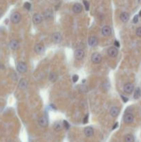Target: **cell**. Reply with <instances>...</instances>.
<instances>
[{
	"instance_id": "27",
	"label": "cell",
	"mask_w": 141,
	"mask_h": 142,
	"mask_svg": "<svg viewBox=\"0 0 141 142\" xmlns=\"http://www.w3.org/2000/svg\"><path fill=\"white\" fill-rule=\"evenodd\" d=\"M79 79V76L78 75H74L72 78V80H73V82H76L78 81Z\"/></svg>"
},
{
	"instance_id": "25",
	"label": "cell",
	"mask_w": 141,
	"mask_h": 142,
	"mask_svg": "<svg viewBox=\"0 0 141 142\" xmlns=\"http://www.w3.org/2000/svg\"><path fill=\"white\" fill-rule=\"evenodd\" d=\"M83 3H84V7H85L86 10H89V2L87 1H86V0H84Z\"/></svg>"
},
{
	"instance_id": "36",
	"label": "cell",
	"mask_w": 141,
	"mask_h": 142,
	"mask_svg": "<svg viewBox=\"0 0 141 142\" xmlns=\"http://www.w3.org/2000/svg\"><path fill=\"white\" fill-rule=\"evenodd\" d=\"M8 142H14L13 140H8Z\"/></svg>"
},
{
	"instance_id": "34",
	"label": "cell",
	"mask_w": 141,
	"mask_h": 142,
	"mask_svg": "<svg viewBox=\"0 0 141 142\" xmlns=\"http://www.w3.org/2000/svg\"><path fill=\"white\" fill-rule=\"evenodd\" d=\"M118 123H116V124L113 125V130H114L115 128H117V126H118Z\"/></svg>"
},
{
	"instance_id": "32",
	"label": "cell",
	"mask_w": 141,
	"mask_h": 142,
	"mask_svg": "<svg viewBox=\"0 0 141 142\" xmlns=\"http://www.w3.org/2000/svg\"><path fill=\"white\" fill-rule=\"evenodd\" d=\"M114 45L116 48H119L120 47V44H119V42L117 40H116L114 42Z\"/></svg>"
},
{
	"instance_id": "16",
	"label": "cell",
	"mask_w": 141,
	"mask_h": 142,
	"mask_svg": "<svg viewBox=\"0 0 141 142\" xmlns=\"http://www.w3.org/2000/svg\"><path fill=\"white\" fill-rule=\"evenodd\" d=\"M35 51L37 54H41L44 51V47L41 44H37L35 47Z\"/></svg>"
},
{
	"instance_id": "33",
	"label": "cell",
	"mask_w": 141,
	"mask_h": 142,
	"mask_svg": "<svg viewBox=\"0 0 141 142\" xmlns=\"http://www.w3.org/2000/svg\"><path fill=\"white\" fill-rule=\"evenodd\" d=\"M120 96H121V98H122V101L124 102V103H126V102L128 101V99H127V97L124 96L123 95H121Z\"/></svg>"
},
{
	"instance_id": "19",
	"label": "cell",
	"mask_w": 141,
	"mask_h": 142,
	"mask_svg": "<svg viewBox=\"0 0 141 142\" xmlns=\"http://www.w3.org/2000/svg\"><path fill=\"white\" fill-rule=\"evenodd\" d=\"M119 113H120V110L117 107H113V108H111V110H110V114L113 117L117 116L119 114Z\"/></svg>"
},
{
	"instance_id": "24",
	"label": "cell",
	"mask_w": 141,
	"mask_h": 142,
	"mask_svg": "<svg viewBox=\"0 0 141 142\" xmlns=\"http://www.w3.org/2000/svg\"><path fill=\"white\" fill-rule=\"evenodd\" d=\"M54 129L57 132L60 131V130H62V125L61 124L60 122H56L55 123V125H54Z\"/></svg>"
},
{
	"instance_id": "10",
	"label": "cell",
	"mask_w": 141,
	"mask_h": 142,
	"mask_svg": "<svg viewBox=\"0 0 141 142\" xmlns=\"http://www.w3.org/2000/svg\"><path fill=\"white\" fill-rule=\"evenodd\" d=\"M84 57V51L82 49H78L75 51V58L77 60H82Z\"/></svg>"
},
{
	"instance_id": "5",
	"label": "cell",
	"mask_w": 141,
	"mask_h": 142,
	"mask_svg": "<svg viewBox=\"0 0 141 142\" xmlns=\"http://www.w3.org/2000/svg\"><path fill=\"white\" fill-rule=\"evenodd\" d=\"M62 39V35H61L60 33H59V32H56V33H53V35H52V40L56 44L60 43Z\"/></svg>"
},
{
	"instance_id": "35",
	"label": "cell",
	"mask_w": 141,
	"mask_h": 142,
	"mask_svg": "<svg viewBox=\"0 0 141 142\" xmlns=\"http://www.w3.org/2000/svg\"><path fill=\"white\" fill-rule=\"evenodd\" d=\"M1 15H2V10L0 9V17L1 16Z\"/></svg>"
},
{
	"instance_id": "14",
	"label": "cell",
	"mask_w": 141,
	"mask_h": 142,
	"mask_svg": "<svg viewBox=\"0 0 141 142\" xmlns=\"http://www.w3.org/2000/svg\"><path fill=\"white\" fill-rule=\"evenodd\" d=\"M88 42H89V46H91V47H95L98 44V41L97 38L95 37V36H91V37H90L89 38Z\"/></svg>"
},
{
	"instance_id": "30",
	"label": "cell",
	"mask_w": 141,
	"mask_h": 142,
	"mask_svg": "<svg viewBox=\"0 0 141 142\" xmlns=\"http://www.w3.org/2000/svg\"><path fill=\"white\" fill-rule=\"evenodd\" d=\"M138 22V15H135L133 19V22L134 24H136Z\"/></svg>"
},
{
	"instance_id": "20",
	"label": "cell",
	"mask_w": 141,
	"mask_h": 142,
	"mask_svg": "<svg viewBox=\"0 0 141 142\" xmlns=\"http://www.w3.org/2000/svg\"><path fill=\"white\" fill-rule=\"evenodd\" d=\"M84 134L87 137H91L93 134V132H93V128H91V127H87V128H84Z\"/></svg>"
},
{
	"instance_id": "21",
	"label": "cell",
	"mask_w": 141,
	"mask_h": 142,
	"mask_svg": "<svg viewBox=\"0 0 141 142\" xmlns=\"http://www.w3.org/2000/svg\"><path fill=\"white\" fill-rule=\"evenodd\" d=\"M58 79V74L55 73V72H52L50 73V75H49V80L52 82H54L57 81Z\"/></svg>"
},
{
	"instance_id": "2",
	"label": "cell",
	"mask_w": 141,
	"mask_h": 142,
	"mask_svg": "<svg viewBox=\"0 0 141 142\" xmlns=\"http://www.w3.org/2000/svg\"><path fill=\"white\" fill-rule=\"evenodd\" d=\"M17 69L20 73H25L28 70L27 65L24 62H20L17 65Z\"/></svg>"
},
{
	"instance_id": "15",
	"label": "cell",
	"mask_w": 141,
	"mask_h": 142,
	"mask_svg": "<svg viewBox=\"0 0 141 142\" xmlns=\"http://www.w3.org/2000/svg\"><path fill=\"white\" fill-rule=\"evenodd\" d=\"M43 15L46 20H50L53 18V12L50 10H46L43 13Z\"/></svg>"
},
{
	"instance_id": "3",
	"label": "cell",
	"mask_w": 141,
	"mask_h": 142,
	"mask_svg": "<svg viewBox=\"0 0 141 142\" xmlns=\"http://www.w3.org/2000/svg\"><path fill=\"white\" fill-rule=\"evenodd\" d=\"M91 60L95 64H98L102 61V56L98 53H94L91 56Z\"/></svg>"
},
{
	"instance_id": "6",
	"label": "cell",
	"mask_w": 141,
	"mask_h": 142,
	"mask_svg": "<svg viewBox=\"0 0 141 142\" xmlns=\"http://www.w3.org/2000/svg\"><path fill=\"white\" fill-rule=\"evenodd\" d=\"M124 121L126 123H131L133 121L134 119V116L131 113H126L123 117Z\"/></svg>"
},
{
	"instance_id": "29",
	"label": "cell",
	"mask_w": 141,
	"mask_h": 142,
	"mask_svg": "<svg viewBox=\"0 0 141 142\" xmlns=\"http://www.w3.org/2000/svg\"><path fill=\"white\" fill-rule=\"evenodd\" d=\"M64 125L65 128H66V129H67V130H68V129L69 128V127H70V125H69V123L66 121H64Z\"/></svg>"
},
{
	"instance_id": "13",
	"label": "cell",
	"mask_w": 141,
	"mask_h": 142,
	"mask_svg": "<svg viewBox=\"0 0 141 142\" xmlns=\"http://www.w3.org/2000/svg\"><path fill=\"white\" fill-rule=\"evenodd\" d=\"M9 45H10V47L12 50H15V49H17L19 48L20 43L17 40H12L10 42Z\"/></svg>"
},
{
	"instance_id": "31",
	"label": "cell",
	"mask_w": 141,
	"mask_h": 142,
	"mask_svg": "<svg viewBox=\"0 0 141 142\" xmlns=\"http://www.w3.org/2000/svg\"><path fill=\"white\" fill-rule=\"evenodd\" d=\"M88 119H89V115L87 114V115L85 116V117H84V119H83V123H84V124H85V123H87L88 122Z\"/></svg>"
},
{
	"instance_id": "4",
	"label": "cell",
	"mask_w": 141,
	"mask_h": 142,
	"mask_svg": "<svg viewBox=\"0 0 141 142\" xmlns=\"http://www.w3.org/2000/svg\"><path fill=\"white\" fill-rule=\"evenodd\" d=\"M38 123L40 124L41 127L42 128H46L48 125H49V121H48V119L44 116H42L39 118L38 119Z\"/></svg>"
},
{
	"instance_id": "8",
	"label": "cell",
	"mask_w": 141,
	"mask_h": 142,
	"mask_svg": "<svg viewBox=\"0 0 141 142\" xmlns=\"http://www.w3.org/2000/svg\"><path fill=\"white\" fill-rule=\"evenodd\" d=\"M112 33L111 28L109 26H104L102 29V33L104 36L108 37L110 36Z\"/></svg>"
},
{
	"instance_id": "22",
	"label": "cell",
	"mask_w": 141,
	"mask_h": 142,
	"mask_svg": "<svg viewBox=\"0 0 141 142\" xmlns=\"http://www.w3.org/2000/svg\"><path fill=\"white\" fill-rule=\"evenodd\" d=\"M141 96V90L140 87H138L134 92V94H133V98L135 99H138Z\"/></svg>"
},
{
	"instance_id": "11",
	"label": "cell",
	"mask_w": 141,
	"mask_h": 142,
	"mask_svg": "<svg viewBox=\"0 0 141 142\" xmlns=\"http://www.w3.org/2000/svg\"><path fill=\"white\" fill-rule=\"evenodd\" d=\"M42 17L41 15H40L39 13H35L34 14L33 17V21L34 22V24H39L42 22Z\"/></svg>"
},
{
	"instance_id": "23",
	"label": "cell",
	"mask_w": 141,
	"mask_h": 142,
	"mask_svg": "<svg viewBox=\"0 0 141 142\" xmlns=\"http://www.w3.org/2000/svg\"><path fill=\"white\" fill-rule=\"evenodd\" d=\"M125 142H134V137L131 134H128L124 137Z\"/></svg>"
},
{
	"instance_id": "1",
	"label": "cell",
	"mask_w": 141,
	"mask_h": 142,
	"mask_svg": "<svg viewBox=\"0 0 141 142\" xmlns=\"http://www.w3.org/2000/svg\"><path fill=\"white\" fill-rule=\"evenodd\" d=\"M21 14L20 13H18V12L13 13L11 15V17H10V20H11V22L13 24H17V23H19L21 21Z\"/></svg>"
},
{
	"instance_id": "7",
	"label": "cell",
	"mask_w": 141,
	"mask_h": 142,
	"mask_svg": "<svg viewBox=\"0 0 141 142\" xmlns=\"http://www.w3.org/2000/svg\"><path fill=\"white\" fill-rule=\"evenodd\" d=\"M107 53L109 56H111L112 58H115L118 54V50L116 47H111L108 49Z\"/></svg>"
},
{
	"instance_id": "37",
	"label": "cell",
	"mask_w": 141,
	"mask_h": 142,
	"mask_svg": "<svg viewBox=\"0 0 141 142\" xmlns=\"http://www.w3.org/2000/svg\"><path fill=\"white\" fill-rule=\"evenodd\" d=\"M139 16H141V10L139 12Z\"/></svg>"
},
{
	"instance_id": "12",
	"label": "cell",
	"mask_w": 141,
	"mask_h": 142,
	"mask_svg": "<svg viewBox=\"0 0 141 142\" xmlns=\"http://www.w3.org/2000/svg\"><path fill=\"white\" fill-rule=\"evenodd\" d=\"M18 87L20 90H26L28 87V81L24 78L21 79L20 81L19 82Z\"/></svg>"
},
{
	"instance_id": "26",
	"label": "cell",
	"mask_w": 141,
	"mask_h": 142,
	"mask_svg": "<svg viewBox=\"0 0 141 142\" xmlns=\"http://www.w3.org/2000/svg\"><path fill=\"white\" fill-rule=\"evenodd\" d=\"M24 8H25L26 10H29L30 9V8H31V4H30V3H29V2H26V3L24 4Z\"/></svg>"
},
{
	"instance_id": "18",
	"label": "cell",
	"mask_w": 141,
	"mask_h": 142,
	"mask_svg": "<svg viewBox=\"0 0 141 142\" xmlns=\"http://www.w3.org/2000/svg\"><path fill=\"white\" fill-rule=\"evenodd\" d=\"M120 18L122 22H127L129 20V13H127L126 12H123L120 14Z\"/></svg>"
},
{
	"instance_id": "17",
	"label": "cell",
	"mask_w": 141,
	"mask_h": 142,
	"mask_svg": "<svg viewBox=\"0 0 141 142\" xmlns=\"http://www.w3.org/2000/svg\"><path fill=\"white\" fill-rule=\"evenodd\" d=\"M82 10V6L80 4H74V6H73V11L75 13H80Z\"/></svg>"
},
{
	"instance_id": "28",
	"label": "cell",
	"mask_w": 141,
	"mask_h": 142,
	"mask_svg": "<svg viewBox=\"0 0 141 142\" xmlns=\"http://www.w3.org/2000/svg\"><path fill=\"white\" fill-rule=\"evenodd\" d=\"M136 35L138 36V37H141V27H139L136 29Z\"/></svg>"
},
{
	"instance_id": "9",
	"label": "cell",
	"mask_w": 141,
	"mask_h": 142,
	"mask_svg": "<svg viewBox=\"0 0 141 142\" xmlns=\"http://www.w3.org/2000/svg\"><path fill=\"white\" fill-rule=\"evenodd\" d=\"M134 90V85L132 83H127L124 85V91L127 94H131Z\"/></svg>"
}]
</instances>
